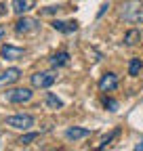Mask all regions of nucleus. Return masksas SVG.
Masks as SVG:
<instances>
[{
	"mask_svg": "<svg viewBox=\"0 0 143 151\" xmlns=\"http://www.w3.org/2000/svg\"><path fill=\"white\" fill-rule=\"evenodd\" d=\"M120 19L133 25L143 23V2L141 0H124L120 6Z\"/></svg>",
	"mask_w": 143,
	"mask_h": 151,
	"instance_id": "obj_1",
	"label": "nucleus"
},
{
	"mask_svg": "<svg viewBox=\"0 0 143 151\" xmlns=\"http://www.w3.org/2000/svg\"><path fill=\"white\" fill-rule=\"evenodd\" d=\"M40 29V21L34 17H27V15H21L19 21L15 23V32L19 36H30V34H36Z\"/></svg>",
	"mask_w": 143,
	"mask_h": 151,
	"instance_id": "obj_2",
	"label": "nucleus"
},
{
	"mask_svg": "<svg viewBox=\"0 0 143 151\" xmlns=\"http://www.w3.org/2000/svg\"><path fill=\"white\" fill-rule=\"evenodd\" d=\"M34 97L32 88H9L4 92V99L13 105H21V103H30Z\"/></svg>",
	"mask_w": 143,
	"mask_h": 151,
	"instance_id": "obj_3",
	"label": "nucleus"
},
{
	"mask_svg": "<svg viewBox=\"0 0 143 151\" xmlns=\"http://www.w3.org/2000/svg\"><path fill=\"white\" fill-rule=\"evenodd\" d=\"M34 116H30V113H17V116H11L6 118V126L9 128H15V130H30L34 126Z\"/></svg>",
	"mask_w": 143,
	"mask_h": 151,
	"instance_id": "obj_4",
	"label": "nucleus"
},
{
	"mask_svg": "<svg viewBox=\"0 0 143 151\" xmlns=\"http://www.w3.org/2000/svg\"><path fill=\"white\" fill-rule=\"evenodd\" d=\"M55 80H57V76L53 71H36L30 76V82L34 88H51L55 84Z\"/></svg>",
	"mask_w": 143,
	"mask_h": 151,
	"instance_id": "obj_5",
	"label": "nucleus"
},
{
	"mask_svg": "<svg viewBox=\"0 0 143 151\" xmlns=\"http://www.w3.org/2000/svg\"><path fill=\"white\" fill-rule=\"evenodd\" d=\"M23 55H25V48H21V46L2 44V48H0V57L6 59V61H17V59H21Z\"/></svg>",
	"mask_w": 143,
	"mask_h": 151,
	"instance_id": "obj_6",
	"label": "nucleus"
},
{
	"mask_svg": "<svg viewBox=\"0 0 143 151\" xmlns=\"http://www.w3.org/2000/svg\"><path fill=\"white\" fill-rule=\"evenodd\" d=\"M118 88V76L112 73V71H107L101 76V80H99V90L101 92H112Z\"/></svg>",
	"mask_w": 143,
	"mask_h": 151,
	"instance_id": "obj_7",
	"label": "nucleus"
},
{
	"mask_svg": "<svg viewBox=\"0 0 143 151\" xmlns=\"http://www.w3.org/2000/svg\"><path fill=\"white\" fill-rule=\"evenodd\" d=\"M19 78H21V69H19V67H9L6 71H2V73H0V86L15 84Z\"/></svg>",
	"mask_w": 143,
	"mask_h": 151,
	"instance_id": "obj_8",
	"label": "nucleus"
},
{
	"mask_svg": "<svg viewBox=\"0 0 143 151\" xmlns=\"http://www.w3.org/2000/svg\"><path fill=\"white\" fill-rule=\"evenodd\" d=\"M86 137H91V130L88 128H82V126H72L65 130V139L67 141H80V139H86Z\"/></svg>",
	"mask_w": 143,
	"mask_h": 151,
	"instance_id": "obj_9",
	"label": "nucleus"
},
{
	"mask_svg": "<svg viewBox=\"0 0 143 151\" xmlns=\"http://www.w3.org/2000/svg\"><path fill=\"white\" fill-rule=\"evenodd\" d=\"M55 32H61V34H74L78 32V21H61V19H55L51 23Z\"/></svg>",
	"mask_w": 143,
	"mask_h": 151,
	"instance_id": "obj_10",
	"label": "nucleus"
},
{
	"mask_svg": "<svg viewBox=\"0 0 143 151\" xmlns=\"http://www.w3.org/2000/svg\"><path fill=\"white\" fill-rule=\"evenodd\" d=\"M34 2L36 0H13V11L17 13V15H25L27 11H32L34 9Z\"/></svg>",
	"mask_w": 143,
	"mask_h": 151,
	"instance_id": "obj_11",
	"label": "nucleus"
},
{
	"mask_svg": "<svg viewBox=\"0 0 143 151\" xmlns=\"http://www.w3.org/2000/svg\"><path fill=\"white\" fill-rule=\"evenodd\" d=\"M67 63H69V52L67 50H61L57 55H53V59H51V65L53 67H63Z\"/></svg>",
	"mask_w": 143,
	"mask_h": 151,
	"instance_id": "obj_12",
	"label": "nucleus"
},
{
	"mask_svg": "<svg viewBox=\"0 0 143 151\" xmlns=\"http://www.w3.org/2000/svg\"><path fill=\"white\" fill-rule=\"evenodd\" d=\"M137 42H141V32L137 27H133V29H129L126 34H124V44H126V46H135Z\"/></svg>",
	"mask_w": 143,
	"mask_h": 151,
	"instance_id": "obj_13",
	"label": "nucleus"
},
{
	"mask_svg": "<svg viewBox=\"0 0 143 151\" xmlns=\"http://www.w3.org/2000/svg\"><path fill=\"white\" fill-rule=\"evenodd\" d=\"M44 103H46L48 109H61L63 107V101L57 97V94H53V92H46L44 94Z\"/></svg>",
	"mask_w": 143,
	"mask_h": 151,
	"instance_id": "obj_14",
	"label": "nucleus"
},
{
	"mask_svg": "<svg viewBox=\"0 0 143 151\" xmlns=\"http://www.w3.org/2000/svg\"><path fill=\"white\" fill-rule=\"evenodd\" d=\"M141 67H143V61L139 59V57H133L131 63H129V76H139Z\"/></svg>",
	"mask_w": 143,
	"mask_h": 151,
	"instance_id": "obj_15",
	"label": "nucleus"
},
{
	"mask_svg": "<svg viewBox=\"0 0 143 151\" xmlns=\"http://www.w3.org/2000/svg\"><path fill=\"white\" fill-rule=\"evenodd\" d=\"M38 137H40V132H25L23 137L17 139V143H19V145H30V143H34Z\"/></svg>",
	"mask_w": 143,
	"mask_h": 151,
	"instance_id": "obj_16",
	"label": "nucleus"
},
{
	"mask_svg": "<svg viewBox=\"0 0 143 151\" xmlns=\"http://www.w3.org/2000/svg\"><path fill=\"white\" fill-rule=\"evenodd\" d=\"M118 134H120V130L116 128V130L112 132V134H107V137H105V139L101 141V145H99V149H105V147H107V145H110V143H112V141H114V139H116Z\"/></svg>",
	"mask_w": 143,
	"mask_h": 151,
	"instance_id": "obj_17",
	"label": "nucleus"
},
{
	"mask_svg": "<svg viewBox=\"0 0 143 151\" xmlns=\"http://www.w3.org/2000/svg\"><path fill=\"white\" fill-rule=\"evenodd\" d=\"M103 107L110 109V111H116V109H118V101H114V99H103Z\"/></svg>",
	"mask_w": 143,
	"mask_h": 151,
	"instance_id": "obj_18",
	"label": "nucleus"
},
{
	"mask_svg": "<svg viewBox=\"0 0 143 151\" xmlns=\"http://www.w3.org/2000/svg\"><path fill=\"white\" fill-rule=\"evenodd\" d=\"M57 11H61V6H46V9H42L40 13H42V15H53V13H57Z\"/></svg>",
	"mask_w": 143,
	"mask_h": 151,
	"instance_id": "obj_19",
	"label": "nucleus"
},
{
	"mask_svg": "<svg viewBox=\"0 0 143 151\" xmlns=\"http://www.w3.org/2000/svg\"><path fill=\"white\" fill-rule=\"evenodd\" d=\"M107 9H110V4H107V2H103V4H101V9H99V13H97V17H103V13H105Z\"/></svg>",
	"mask_w": 143,
	"mask_h": 151,
	"instance_id": "obj_20",
	"label": "nucleus"
},
{
	"mask_svg": "<svg viewBox=\"0 0 143 151\" xmlns=\"http://www.w3.org/2000/svg\"><path fill=\"white\" fill-rule=\"evenodd\" d=\"M4 34H6V27H2V25H0V40L4 38Z\"/></svg>",
	"mask_w": 143,
	"mask_h": 151,
	"instance_id": "obj_21",
	"label": "nucleus"
},
{
	"mask_svg": "<svg viewBox=\"0 0 143 151\" xmlns=\"http://www.w3.org/2000/svg\"><path fill=\"white\" fill-rule=\"evenodd\" d=\"M4 13H6V6H4V4H2V2H0V17H2V15H4Z\"/></svg>",
	"mask_w": 143,
	"mask_h": 151,
	"instance_id": "obj_22",
	"label": "nucleus"
},
{
	"mask_svg": "<svg viewBox=\"0 0 143 151\" xmlns=\"http://www.w3.org/2000/svg\"><path fill=\"white\" fill-rule=\"evenodd\" d=\"M135 149H137V151H141V149H143V139H141V143H137V145H135Z\"/></svg>",
	"mask_w": 143,
	"mask_h": 151,
	"instance_id": "obj_23",
	"label": "nucleus"
}]
</instances>
